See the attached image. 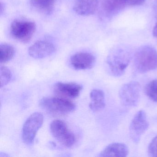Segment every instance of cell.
Wrapping results in <instances>:
<instances>
[{"label":"cell","instance_id":"6da1fadb","mask_svg":"<svg viewBox=\"0 0 157 157\" xmlns=\"http://www.w3.org/2000/svg\"><path fill=\"white\" fill-rule=\"evenodd\" d=\"M134 67L138 73L143 74L157 68V51L150 46L139 49L135 55Z\"/></svg>","mask_w":157,"mask_h":157},{"label":"cell","instance_id":"7a4b0ae2","mask_svg":"<svg viewBox=\"0 0 157 157\" xmlns=\"http://www.w3.org/2000/svg\"><path fill=\"white\" fill-rule=\"evenodd\" d=\"M40 107L54 115H65L76 109V105L67 99L62 97H44L39 102Z\"/></svg>","mask_w":157,"mask_h":157},{"label":"cell","instance_id":"3957f363","mask_svg":"<svg viewBox=\"0 0 157 157\" xmlns=\"http://www.w3.org/2000/svg\"><path fill=\"white\" fill-rule=\"evenodd\" d=\"M36 25L33 22L25 20H14L10 27L12 36L21 43H28L33 36Z\"/></svg>","mask_w":157,"mask_h":157},{"label":"cell","instance_id":"277c9868","mask_svg":"<svg viewBox=\"0 0 157 157\" xmlns=\"http://www.w3.org/2000/svg\"><path fill=\"white\" fill-rule=\"evenodd\" d=\"M50 131L55 139L66 147H71L76 141L74 134L62 120H54L50 125Z\"/></svg>","mask_w":157,"mask_h":157},{"label":"cell","instance_id":"5b68a950","mask_svg":"<svg viewBox=\"0 0 157 157\" xmlns=\"http://www.w3.org/2000/svg\"><path fill=\"white\" fill-rule=\"evenodd\" d=\"M130 60V55L124 50L120 49L112 53L107 61L111 74L116 77L122 76L128 67Z\"/></svg>","mask_w":157,"mask_h":157},{"label":"cell","instance_id":"8992f818","mask_svg":"<svg viewBox=\"0 0 157 157\" xmlns=\"http://www.w3.org/2000/svg\"><path fill=\"white\" fill-rule=\"evenodd\" d=\"M141 87L136 81H131L123 85L119 90V99L124 106L135 107L140 100Z\"/></svg>","mask_w":157,"mask_h":157},{"label":"cell","instance_id":"52a82bcc","mask_svg":"<svg viewBox=\"0 0 157 157\" xmlns=\"http://www.w3.org/2000/svg\"><path fill=\"white\" fill-rule=\"evenodd\" d=\"M43 123L44 116L40 113H33L29 117L23 126L22 137L24 143L27 145L33 143Z\"/></svg>","mask_w":157,"mask_h":157},{"label":"cell","instance_id":"ba28073f","mask_svg":"<svg viewBox=\"0 0 157 157\" xmlns=\"http://www.w3.org/2000/svg\"><path fill=\"white\" fill-rule=\"evenodd\" d=\"M148 127L149 123L146 113L143 110H140L134 116L129 126L130 138L135 143H138Z\"/></svg>","mask_w":157,"mask_h":157},{"label":"cell","instance_id":"9c48e42d","mask_svg":"<svg viewBox=\"0 0 157 157\" xmlns=\"http://www.w3.org/2000/svg\"><path fill=\"white\" fill-rule=\"evenodd\" d=\"M56 48L52 43L46 41H38L28 49L29 56L33 58L41 59L51 56Z\"/></svg>","mask_w":157,"mask_h":157},{"label":"cell","instance_id":"30bf717a","mask_svg":"<svg viewBox=\"0 0 157 157\" xmlns=\"http://www.w3.org/2000/svg\"><path fill=\"white\" fill-rule=\"evenodd\" d=\"M82 87L80 84L74 82H58L54 86L56 93L65 98H77L80 94Z\"/></svg>","mask_w":157,"mask_h":157},{"label":"cell","instance_id":"8fae6325","mask_svg":"<svg viewBox=\"0 0 157 157\" xmlns=\"http://www.w3.org/2000/svg\"><path fill=\"white\" fill-rule=\"evenodd\" d=\"M71 64L78 70L89 69L94 66L95 58L93 55L86 52H80L73 55L71 58Z\"/></svg>","mask_w":157,"mask_h":157},{"label":"cell","instance_id":"7c38bea8","mask_svg":"<svg viewBox=\"0 0 157 157\" xmlns=\"http://www.w3.org/2000/svg\"><path fill=\"white\" fill-rule=\"evenodd\" d=\"M99 0H75L73 10L82 16L93 14L98 9Z\"/></svg>","mask_w":157,"mask_h":157},{"label":"cell","instance_id":"4fadbf2b","mask_svg":"<svg viewBox=\"0 0 157 157\" xmlns=\"http://www.w3.org/2000/svg\"><path fill=\"white\" fill-rule=\"evenodd\" d=\"M129 149L125 144L122 143H113L106 146L101 151L100 157H126Z\"/></svg>","mask_w":157,"mask_h":157},{"label":"cell","instance_id":"5bb4252c","mask_svg":"<svg viewBox=\"0 0 157 157\" xmlns=\"http://www.w3.org/2000/svg\"><path fill=\"white\" fill-rule=\"evenodd\" d=\"M125 0H99V5L105 14H114L123 10L127 5Z\"/></svg>","mask_w":157,"mask_h":157},{"label":"cell","instance_id":"9a60e30c","mask_svg":"<svg viewBox=\"0 0 157 157\" xmlns=\"http://www.w3.org/2000/svg\"><path fill=\"white\" fill-rule=\"evenodd\" d=\"M91 102L89 105L90 109L94 112H99L103 109L105 106V94L102 90L94 89L90 94Z\"/></svg>","mask_w":157,"mask_h":157},{"label":"cell","instance_id":"2e32d148","mask_svg":"<svg viewBox=\"0 0 157 157\" xmlns=\"http://www.w3.org/2000/svg\"><path fill=\"white\" fill-rule=\"evenodd\" d=\"M56 0H30L31 5L39 11L48 13L54 8Z\"/></svg>","mask_w":157,"mask_h":157},{"label":"cell","instance_id":"e0dca14e","mask_svg":"<svg viewBox=\"0 0 157 157\" xmlns=\"http://www.w3.org/2000/svg\"><path fill=\"white\" fill-rule=\"evenodd\" d=\"M14 48L8 44H2L0 46V61L5 63L11 60L15 55Z\"/></svg>","mask_w":157,"mask_h":157},{"label":"cell","instance_id":"ac0fdd59","mask_svg":"<svg viewBox=\"0 0 157 157\" xmlns=\"http://www.w3.org/2000/svg\"><path fill=\"white\" fill-rule=\"evenodd\" d=\"M146 95L151 101L157 102V79L150 82L145 87Z\"/></svg>","mask_w":157,"mask_h":157},{"label":"cell","instance_id":"d6986e66","mask_svg":"<svg viewBox=\"0 0 157 157\" xmlns=\"http://www.w3.org/2000/svg\"><path fill=\"white\" fill-rule=\"evenodd\" d=\"M1 73V87L6 86L10 81L12 78V73L10 70L4 66H1L0 69Z\"/></svg>","mask_w":157,"mask_h":157},{"label":"cell","instance_id":"ffe728a7","mask_svg":"<svg viewBox=\"0 0 157 157\" xmlns=\"http://www.w3.org/2000/svg\"><path fill=\"white\" fill-rule=\"evenodd\" d=\"M148 154L150 157H157V136L152 139L148 147Z\"/></svg>","mask_w":157,"mask_h":157},{"label":"cell","instance_id":"44dd1931","mask_svg":"<svg viewBox=\"0 0 157 157\" xmlns=\"http://www.w3.org/2000/svg\"><path fill=\"white\" fill-rule=\"evenodd\" d=\"M127 4L131 6H138L141 5L146 0H125Z\"/></svg>","mask_w":157,"mask_h":157},{"label":"cell","instance_id":"7402d4cb","mask_svg":"<svg viewBox=\"0 0 157 157\" xmlns=\"http://www.w3.org/2000/svg\"><path fill=\"white\" fill-rule=\"evenodd\" d=\"M153 10H154L155 15L157 17V0H154V3H153Z\"/></svg>","mask_w":157,"mask_h":157},{"label":"cell","instance_id":"603a6c76","mask_svg":"<svg viewBox=\"0 0 157 157\" xmlns=\"http://www.w3.org/2000/svg\"><path fill=\"white\" fill-rule=\"evenodd\" d=\"M152 34H153V36H154V37L157 38V22L156 24H155L154 28H153Z\"/></svg>","mask_w":157,"mask_h":157}]
</instances>
